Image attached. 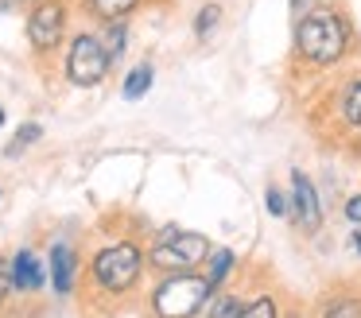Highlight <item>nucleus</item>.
Masks as SVG:
<instances>
[{
  "instance_id": "obj_23",
  "label": "nucleus",
  "mask_w": 361,
  "mask_h": 318,
  "mask_svg": "<svg viewBox=\"0 0 361 318\" xmlns=\"http://www.w3.org/2000/svg\"><path fill=\"white\" fill-rule=\"evenodd\" d=\"M350 245H353V252H357V256H361V225H357V229H353V237H350Z\"/></svg>"
},
{
  "instance_id": "obj_15",
  "label": "nucleus",
  "mask_w": 361,
  "mask_h": 318,
  "mask_svg": "<svg viewBox=\"0 0 361 318\" xmlns=\"http://www.w3.org/2000/svg\"><path fill=\"white\" fill-rule=\"evenodd\" d=\"M342 116L350 128H361V78H353L342 93Z\"/></svg>"
},
{
  "instance_id": "obj_6",
  "label": "nucleus",
  "mask_w": 361,
  "mask_h": 318,
  "mask_svg": "<svg viewBox=\"0 0 361 318\" xmlns=\"http://www.w3.org/2000/svg\"><path fill=\"white\" fill-rule=\"evenodd\" d=\"M109 70H113V59L105 54L102 39L94 31H78L71 39V47H66V59H63L66 82L78 85V90H90V85H102L109 78Z\"/></svg>"
},
{
  "instance_id": "obj_20",
  "label": "nucleus",
  "mask_w": 361,
  "mask_h": 318,
  "mask_svg": "<svg viewBox=\"0 0 361 318\" xmlns=\"http://www.w3.org/2000/svg\"><path fill=\"white\" fill-rule=\"evenodd\" d=\"M264 202H268V209H272L276 217H291V209H288V198H283V190L268 186V190H264Z\"/></svg>"
},
{
  "instance_id": "obj_10",
  "label": "nucleus",
  "mask_w": 361,
  "mask_h": 318,
  "mask_svg": "<svg viewBox=\"0 0 361 318\" xmlns=\"http://www.w3.org/2000/svg\"><path fill=\"white\" fill-rule=\"evenodd\" d=\"M140 4L144 0H82V12L97 23H109V20H128Z\"/></svg>"
},
{
  "instance_id": "obj_14",
  "label": "nucleus",
  "mask_w": 361,
  "mask_h": 318,
  "mask_svg": "<svg viewBox=\"0 0 361 318\" xmlns=\"http://www.w3.org/2000/svg\"><path fill=\"white\" fill-rule=\"evenodd\" d=\"M39 136H43V128L35 121H27V124H20V132L16 136L8 140V147H4V155H8V159H16V155H24L27 147L32 144H39Z\"/></svg>"
},
{
  "instance_id": "obj_13",
  "label": "nucleus",
  "mask_w": 361,
  "mask_h": 318,
  "mask_svg": "<svg viewBox=\"0 0 361 318\" xmlns=\"http://www.w3.org/2000/svg\"><path fill=\"white\" fill-rule=\"evenodd\" d=\"M206 260H210V271H206V279H210V283H214V291H218V287L226 283V276L233 271L237 256L229 252V248H210V256H206Z\"/></svg>"
},
{
  "instance_id": "obj_7",
  "label": "nucleus",
  "mask_w": 361,
  "mask_h": 318,
  "mask_svg": "<svg viewBox=\"0 0 361 318\" xmlns=\"http://www.w3.org/2000/svg\"><path fill=\"white\" fill-rule=\"evenodd\" d=\"M291 214H295V221L303 225L307 233H314L322 225V206H319V190H314V183L303 175V171H295L291 175Z\"/></svg>"
},
{
  "instance_id": "obj_11",
  "label": "nucleus",
  "mask_w": 361,
  "mask_h": 318,
  "mask_svg": "<svg viewBox=\"0 0 361 318\" xmlns=\"http://www.w3.org/2000/svg\"><path fill=\"white\" fill-rule=\"evenodd\" d=\"M152 82H156V70H152V62H136L133 70H128L125 85H121V93H125L128 101H140L144 93L152 90Z\"/></svg>"
},
{
  "instance_id": "obj_24",
  "label": "nucleus",
  "mask_w": 361,
  "mask_h": 318,
  "mask_svg": "<svg viewBox=\"0 0 361 318\" xmlns=\"http://www.w3.org/2000/svg\"><path fill=\"white\" fill-rule=\"evenodd\" d=\"M0 124H4V105H0Z\"/></svg>"
},
{
  "instance_id": "obj_2",
  "label": "nucleus",
  "mask_w": 361,
  "mask_h": 318,
  "mask_svg": "<svg viewBox=\"0 0 361 318\" xmlns=\"http://www.w3.org/2000/svg\"><path fill=\"white\" fill-rule=\"evenodd\" d=\"M144 271V248L136 240H113V245L97 248L90 260V279L102 287L105 295H125L140 283Z\"/></svg>"
},
{
  "instance_id": "obj_9",
  "label": "nucleus",
  "mask_w": 361,
  "mask_h": 318,
  "mask_svg": "<svg viewBox=\"0 0 361 318\" xmlns=\"http://www.w3.org/2000/svg\"><path fill=\"white\" fill-rule=\"evenodd\" d=\"M78 283V252L71 245H55L51 248V287L59 295H71Z\"/></svg>"
},
{
  "instance_id": "obj_12",
  "label": "nucleus",
  "mask_w": 361,
  "mask_h": 318,
  "mask_svg": "<svg viewBox=\"0 0 361 318\" xmlns=\"http://www.w3.org/2000/svg\"><path fill=\"white\" fill-rule=\"evenodd\" d=\"M102 47H105V54H109L113 62H121V54H125V47H128V23L125 20H109V23H102Z\"/></svg>"
},
{
  "instance_id": "obj_4",
  "label": "nucleus",
  "mask_w": 361,
  "mask_h": 318,
  "mask_svg": "<svg viewBox=\"0 0 361 318\" xmlns=\"http://www.w3.org/2000/svg\"><path fill=\"white\" fill-rule=\"evenodd\" d=\"M210 248L214 245L202 237V233H187V229L167 225V229L152 240V248H148L144 260H148L152 268H159V271H195L198 264L210 256Z\"/></svg>"
},
{
  "instance_id": "obj_3",
  "label": "nucleus",
  "mask_w": 361,
  "mask_h": 318,
  "mask_svg": "<svg viewBox=\"0 0 361 318\" xmlns=\"http://www.w3.org/2000/svg\"><path fill=\"white\" fill-rule=\"evenodd\" d=\"M214 299V283L198 271H167L152 291L156 318H195Z\"/></svg>"
},
{
  "instance_id": "obj_16",
  "label": "nucleus",
  "mask_w": 361,
  "mask_h": 318,
  "mask_svg": "<svg viewBox=\"0 0 361 318\" xmlns=\"http://www.w3.org/2000/svg\"><path fill=\"white\" fill-rule=\"evenodd\" d=\"M218 23H221V4H218V0H210V4H202V8H198V16H195V35L198 39H210L214 31H218Z\"/></svg>"
},
{
  "instance_id": "obj_17",
  "label": "nucleus",
  "mask_w": 361,
  "mask_h": 318,
  "mask_svg": "<svg viewBox=\"0 0 361 318\" xmlns=\"http://www.w3.org/2000/svg\"><path fill=\"white\" fill-rule=\"evenodd\" d=\"M241 307L245 302L237 299V295H218L214 291V299L206 302V318H241Z\"/></svg>"
},
{
  "instance_id": "obj_21",
  "label": "nucleus",
  "mask_w": 361,
  "mask_h": 318,
  "mask_svg": "<svg viewBox=\"0 0 361 318\" xmlns=\"http://www.w3.org/2000/svg\"><path fill=\"white\" fill-rule=\"evenodd\" d=\"M8 291H12V276H8V260L0 256V302L8 299Z\"/></svg>"
},
{
  "instance_id": "obj_18",
  "label": "nucleus",
  "mask_w": 361,
  "mask_h": 318,
  "mask_svg": "<svg viewBox=\"0 0 361 318\" xmlns=\"http://www.w3.org/2000/svg\"><path fill=\"white\" fill-rule=\"evenodd\" d=\"M241 318H280V307H276L272 295H260V299L241 307Z\"/></svg>"
},
{
  "instance_id": "obj_8",
  "label": "nucleus",
  "mask_w": 361,
  "mask_h": 318,
  "mask_svg": "<svg viewBox=\"0 0 361 318\" xmlns=\"http://www.w3.org/2000/svg\"><path fill=\"white\" fill-rule=\"evenodd\" d=\"M8 276H12V287H16V291H39V287L47 283V271H43L39 256H35L32 248H20V252L12 256Z\"/></svg>"
},
{
  "instance_id": "obj_5",
  "label": "nucleus",
  "mask_w": 361,
  "mask_h": 318,
  "mask_svg": "<svg viewBox=\"0 0 361 318\" xmlns=\"http://www.w3.org/2000/svg\"><path fill=\"white\" fill-rule=\"evenodd\" d=\"M71 0H32L24 20V35L35 54H55L63 47L66 31H71Z\"/></svg>"
},
{
  "instance_id": "obj_1",
  "label": "nucleus",
  "mask_w": 361,
  "mask_h": 318,
  "mask_svg": "<svg viewBox=\"0 0 361 318\" xmlns=\"http://www.w3.org/2000/svg\"><path fill=\"white\" fill-rule=\"evenodd\" d=\"M350 16L338 12L334 4H319L299 16L295 27V51L311 66H334L350 51Z\"/></svg>"
},
{
  "instance_id": "obj_19",
  "label": "nucleus",
  "mask_w": 361,
  "mask_h": 318,
  "mask_svg": "<svg viewBox=\"0 0 361 318\" xmlns=\"http://www.w3.org/2000/svg\"><path fill=\"white\" fill-rule=\"evenodd\" d=\"M322 318H361V299H334L326 302V310H322Z\"/></svg>"
},
{
  "instance_id": "obj_22",
  "label": "nucleus",
  "mask_w": 361,
  "mask_h": 318,
  "mask_svg": "<svg viewBox=\"0 0 361 318\" xmlns=\"http://www.w3.org/2000/svg\"><path fill=\"white\" fill-rule=\"evenodd\" d=\"M345 217H350L353 225H361V194H353V198L345 202Z\"/></svg>"
}]
</instances>
